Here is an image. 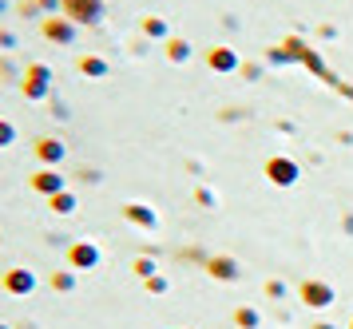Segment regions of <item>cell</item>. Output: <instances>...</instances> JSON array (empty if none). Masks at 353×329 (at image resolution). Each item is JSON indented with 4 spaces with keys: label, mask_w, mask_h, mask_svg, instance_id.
<instances>
[{
    "label": "cell",
    "mask_w": 353,
    "mask_h": 329,
    "mask_svg": "<svg viewBox=\"0 0 353 329\" xmlns=\"http://www.w3.org/2000/svg\"><path fill=\"white\" fill-rule=\"evenodd\" d=\"M20 92H24V99H32V103L48 99L52 95V68L48 63H28L20 72Z\"/></svg>",
    "instance_id": "obj_1"
},
{
    "label": "cell",
    "mask_w": 353,
    "mask_h": 329,
    "mask_svg": "<svg viewBox=\"0 0 353 329\" xmlns=\"http://www.w3.org/2000/svg\"><path fill=\"white\" fill-rule=\"evenodd\" d=\"M40 32H44V40H52V44H76L80 24L68 20V16H44L40 20Z\"/></svg>",
    "instance_id": "obj_2"
},
{
    "label": "cell",
    "mask_w": 353,
    "mask_h": 329,
    "mask_svg": "<svg viewBox=\"0 0 353 329\" xmlns=\"http://www.w3.org/2000/svg\"><path fill=\"white\" fill-rule=\"evenodd\" d=\"M64 16L76 24H99L103 20V0H64Z\"/></svg>",
    "instance_id": "obj_3"
},
{
    "label": "cell",
    "mask_w": 353,
    "mask_h": 329,
    "mask_svg": "<svg viewBox=\"0 0 353 329\" xmlns=\"http://www.w3.org/2000/svg\"><path fill=\"white\" fill-rule=\"evenodd\" d=\"M0 290H8V294H17V298H28V294L36 290V274L32 270H24V266L8 270V274L0 278Z\"/></svg>",
    "instance_id": "obj_4"
},
{
    "label": "cell",
    "mask_w": 353,
    "mask_h": 329,
    "mask_svg": "<svg viewBox=\"0 0 353 329\" xmlns=\"http://www.w3.org/2000/svg\"><path fill=\"white\" fill-rule=\"evenodd\" d=\"M64 155H68V147L60 139H52V135H40V139H36V159H40L44 167H60Z\"/></svg>",
    "instance_id": "obj_5"
},
{
    "label": "cell",
    "mask_w": 353,
    "mask_h": 329,
    "mask_svg": "<svg viewBox=\"0 0 353 329\" xmlns=\"http://www.w3.org/2000/svg\"><path fill=\"white\" fill-rule=\"evenodd\" d=\"M28 187L36 190V195H60L64 190V175H56V167H44V171H36L32 179H28Z\"/></svg>",
    "instance_id": "obj_6"
},
{
    "label": "cell",
    "mask_w": 353,
    "mask_h": 329,
    "mask_svg": "<svg viewBox=\"0 0 353 329\" xmlns=\"http://www.w3.org/2000/svg\"><path fill=\"white\" fill-rule=\"evenodd\" d=\"M68 262H72V270H92L99 266V250L92 242H76V246H68Z\"/></svg>",
    "instance_id": "obj_7"
},
{
    "label": "cell",
    "mask_w": 353,
    "mask_h": 329,
    "mask_svg": "<svg viewBox=\"0 0 353 329\" xmlns=\"http://www.w3.org/2000/svg\"><path fill=\"white\" fill-rule=\"evenodd\" d=\"M123 215H128V222H135V226H155V210L151 206H143V203H128L123 206Z\"/></svg>",
    "instance_id": "obj_8"
},
{
    "label": "cell",
    "mask_w": 353,
    "mask_h": 329,
    "mask_svg": "<svg viewBox=\"0 0 353 329\" xmlns=\"http://www.w3.org/2000/svg\"><path fill=\"white\" fill-rule=\"evenodd\" d=\"M80 72L92 79H103L108 76V60H99V56H80Z\"/></svg>",
    "instance_id": "obj_9"
},
{
    "label": "cell",
    "mask_w": 353,
    "mask_h": 329,
    "mask_svg": "<svg viewBox=\"0 0 353 329\" xmlns=\"http://www.w3.org/2000/svg\"><path fill=\"white\" fill-rule=\"evenodd\" d=\"M48 206L56 210V215H72L76 210V195H68V190H60V195H52Z\"/></svg>",
    "instance_id": "obj_10"
},
{
    "label": "cell",
    "mask_w": 353,
    "mask_h": 329,
    "mask_svg": "<svg viewBox=\"0 0 353 329\" xmlns=\"http://www.w3.org/2000/svg\"><path fill=\"white\" fill-rule=\"evenodd\" d=\"M52 290L72 294V290H76V274H72V270H56V274H52Z\"/></svg>",
    "instance_id": "obj_11"
},
{
    "label": "cell",
    "mask_w": 353,
    "mask_h": 329,
    "mask_svg": "<svg viewBox=\"0 0 353 329\" xmlns=\"http://www.w3.org/2000/svg\"><path fill=\"white\" fill-rule=\"evenodd\" d=\"M167 56H171V60H187V56H191L187 40H171V44H167Z\"/></svg>",
    "instance_id": "obj_12"
},
{
    "label": "cell",
    "mask_w": 353,
    "mask_h": 329,
    "mask_svg": "<svg viewBox=\"0 0 353 329\" xmlns=\"http://www.w3.org/2000/svg\"><path fill=\"white\" fill-rule=\"evenodd\" d=\"M143 32H147V36H167V24H163L159 16H147V20H143Z\"/></svg>",
    "instance_id": "obj_13"
},
{
    "label": "cell",
    "mask_w": 353,
    "mask_h": 329,
    "mask_svg": "<svg viewBox=\"0 0 353 329\" xmlns=\"http://www.w3.org/2000/svg\"><path fill=\"white\" fill-rule=\"evenodd\" d=\"M12 143H17V127L8 119H0V147H12Z\"/></svg>",
    "instance_id": "obj_14"
},
{
    "label": "cell",
    "mask_w": 353,
    "mask_h": 329,
    "mask_svg": "<svg viewBox=\"0 0 353 329\" xmlns=\"http://www.w3.org/2000/svg\"><path fill=\"white\" fill-rule=\"evenodd\" d=\"M17 48V32L12 28H0V52H12Z\"/></svg>",
    "instance_id": "obj_15"
},
{
    "label": "cell",
    "mask_w": 353,
    "mask_h": 329,
    "mask_svg": "<svg viewBox=\"0 0 353 329\" xmlns=\"http://www.w3.org/2000/svg\"><path fill=\"white\" fill-rule=\"evenodd\" d=\"M210 63L214 68H234V56L230 52H210Z\"/></svg>",
    "instance_id": "obj_16"
},
{
    "label": "cell",
    "mask_w": 353,
    "mask_h": 329,
    "mask_svg": "<svg viewBox=\"0 0 353 329\" xmlns=\"http://www.w3.org/2000/svg\"><path fill=\"white\" fill-rule=\"evenodd\" d=\"M40 12H44V8H40L36 0H24V4H20V16H28V20H32V16H40Z\"/></svg>",
    "instance_id": "obj_17"
},
{
    "label": "cell",
    "mask_w": 353,
    "mask_h": 329,
    "mask_svg": "<svg viewBox=\"0 0 353 329\" xmlns=\"http://www.w3.org/2000/svg\"><path fill=\"white\" fill-rule=\"evenodd\" d=\"M36 4H40V8H44L48 16H56L60 8H64V0H36Z\"/></svg>",
    "instance_id": "obj_18"
},
{
    "label": "cell",
    "mask_w": 353,
    "mask_h": 329,
    "mask_svg": "<svg viewBox=\"0 0 353 329\" xmlns=\"http://www.w3.org/2000/svg\"><path fill=\"white\" fill-rule=\"evenodd\" d=\"M0 76L12 79V76H17V63H12V60H0Z\"/></svg>",
    "instance_id": "obj_19"
},
{
    "label": "cell",
    "mask_w": 353,
    "mask_h": 329,
    "mask_svg": "<svg viewBox=\"0 0 353 329\" xmlns=\"http://www.w3.org/2000/svg\"><path fill=\"white\" fill-rule=\"evenodd\" d=\"M4 8H8V0H0V12H4Z\"/></svg>",
    "instance_id": "obj_20"
},
{
    "label": "cell",
    "mask_w": 353,
    "mask_h": 329,
    "mask_svg": "<svg viewBox=\"0 0 353 329\" xmlns=\"http://www.w3.org/2000/svg\"><path fill=\"white\" fill-rule=\"evenodd\" d=\"M0 329H12V326H4V321H0Z\"/></svg>",
    "instance_id": "obj_21"
}]
</instances>
